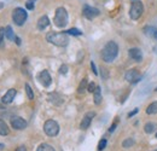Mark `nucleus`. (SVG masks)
Wrapping results in <instances>:
<instances>
[{
  "mask_svg": "<svg viewBox=\"0 0 157 151\" xmlns=\"http://www.w3.org/2000/svg\"><path fill=\"white\" fill-rule=\"evenodd\" d=\"M16 95H17V91H16L15 88H10V90L4 95V97L1 98V102H2L4 104H11V103L13 102Z\"/></svg>",
  "mask_w": 157,
  "mask_h": 151,
  "instance_id": "12",
  "label": "nucleus"
},
{
  "mask_svg": "<svg viewBox=\"0 0 157 151\" xmlns=\"http://www.w3.org/2000/svg\"><path fill=\"white\" fill-rule=\"evenodd\" d=\"M115 128H116V122H115V123H114V125L111 126V128L109 130V132H110V133H111V132H114V130H115Z\"/></svg>",
  "mask_w": 157,
  "mask_h": 151,
  "instance_id": "34",
  "label": "nucleus"
},
{
  "mask_svg": "<svg viewBox=\"0 0 157 151\" xmlns=\"http://www.w3.org/2000/svg\"><path fill=\"white\" fill-rule=\"evenodd\" d=\"M91 68H92V70H93V73H94L96 75H98V72H97V68H96V64H94L93 62H91Z\"/></svg>",
  "mask_w": 157,
  "mask_h": 151,
  "instance_id": "31",
  "label": "nucleus"
},
{
  "mask_svg": "<svg viewBox=\"0 0 157 151\" xmlns=\"http://www.w3.org/2000/svg\"><path fill=\"white\" fill-rule=\"evenodd\" d=\"M5 37L9 39V40H15V34H13V30H12V28L10 27V25H7L6 28H5Z\"/></svg>",
  "mask_w": 157,
  "mask_h": 151,
  "instance_id": "21",
  "label": "nucleus"
},
{
  "mask_svg": "<svg viewBox=\"0 0 157 151\" xmlns=\"http://www.w3.org/2000/svg\"><path fill=\"white\" fill-rule=\"evenodd\" d=\"M82 14H83V16L86 17L87 19H93L96 18L97 16H99V10L98 9H96V7H92V6H88V5H85L83 6V9H82Z\"/></svg>",
  "mask_w": 157,
  "mask_h": 151,
  "instance_id": "8",
  "label": "nucleus"
},
{
  "mask_svg": "<svg viewBox=\"0 0 157 151\" xmlns=\"http://www.w3.org/2000/svg\"><path fill=\"white\" fill-rule=\"evenodd\" d=\"M38 79H39L40 83H41L44 87H48V86L52 83V77H51L50 73H48L47 70L40 72V74L38 75Z\"/></svg>",
  "mask_w": 157,
  "mask_h": 151,
  "instance_id": "11",
  "label": "nucleus"
},
{
  "mask_svg": "<svg viewBox=\"0 0 157 151\" xmlns=\"http://www.w3.org/2000/svg\"><path fill=\"white\" fill-rule=\"evenodd\" d=\"M67 34H70V35H74V37H80V35H82V32L78 30V28H71V29L67 30Z\"/></svg>",
  "mask_w": 157,
  "mask_h": 151,
  "instance_id": "24",
  "label": "nucleus"
},
{
  "mask_svg": "<svg viewBox=\"0 0 157 151\" xmlns=\"http://www.w3.org/2000/svg\"><path fill=\"white\" fill-rule=\"evenodd\" d=\"M87 86H88L87 80H86V79H83V80L80 82V85H78V93H83V92H85V90H87Z\"/></svg>",
  "mask_w": 157,
  "mask_h": 151,
  "instance_id": "23",
  "label": "nucleus"
},
{
  "mask_svg": "<svg viewBox=\"0 0 157 151\" xmlns=\"http://www.w3.org/2000/svg\"><path fill=\"white\" fill-rule=\"evenodd\" d=\"M93 100H94V104L99 105L101 103V91H100V87L97 86L94 92H93Z\"/></svg>",
  "mask_w": 157,
  "mask_h": 151,
  "instance_id": "16",
  "label": "nucleus"
},
{
  "mask_svg": "<svg viewBox=\"0 0 157 151\" xmlns=\"http://www.w3.org/2000/svg\"><path fill=\"white\" fill-rule=\"evenodd\" d=\"M96 87H97V85H96L94 82H91V83H88V86H87V91L91 92V93H93L94 90H96Z\"/></svg>",
  "mask_w": 157,
  "mask_h": 151,
  "instance_id": "26",
  "label": "nucleus"
},
{
  "mask_svg": "<svg viewBox=\"0 0 157 151\" xmlns=\"http://www.w3.org/2000/svg\"><path fill=\"white\" fill-rule=\"evenodd\" d=\"M67 72H68V65L63 64V65L60 67V69H59V73H60V74H67Z\"/></svg>",
  "mask_w": 157,
  "mask_h": 151,
  "instance_id": "29",
  "label": "nucleus"
},
{
  "mask_svg": "<svg viewBox=\"0 0 157 151\" xmlns=\"http://www.w3.org/2000/svg\"><path fill=\"white\" fill-rule=\"evenodd\" d=\"M4 37H5V28L0 27V44L2 42V40H4Z\"/></svg>",
  "mask_w": 157,
  "mask_h": 151,
  "instance_id": "30",
  "label": "nucleus"
},
{
  "mask_svg": "<svg viewBox=\"0 0 157 151\" xmlns=\"http://www.w3.org/2000/svg\"><path fill=\"white\" fill-rule=\"evenodd\" d=\"M68 12L64 7H58L56 10V14H55V18H53V22L58 27V28H64L67 24H68Z\"/></svg>",
  "mask_w": 157,
  "mask_h": 151,
  "instance_id": "3",
  "label": "nucleus"
},
{
  "mask_svg": "<svg viewBox=\"0 0 157 151\" xmlns=\"http://www.w3.org/2000/svg\"><path fill=\"white\" fill-rule=\"evenodd\" d=\"M28 18V14L23 7H16L12 12V19L16 25H23Z\"/></svg>",
  "mask_w": 157,
  "mask_h": 151,
  "instance_id": "6",
  "label": "nucleus"
},
{
  "mask_svg": "<svg viewBox=\"0 0 157 151\" xmlns=\"http://www.w3.org/2000/svg\"><path fill=\"white\" fill-rule=\"evenodd\" d=\"M15 40H16V42H17V44H18V45H20V44H21L20 38H15Z\"/></svg>",
  "mask_w": 157,
  "mask_h": 151,
  "instance_id": "35",
  "label": "nucleus"
},
{
  "mask_svg": "<svg viewBox=\"0 0 157 151\" xmlns=\"http://www.w3.org/2000/svg\"><path fill=\"white\" fill-rule=\"evenodd\" d=\"M46 40L58 47H65L69 44V37L67 33H57V32H50L46 34Z\"/></svg>",
  "mask_w": 157,
  "mask_h": 151,
  "instance_id": "2",
  "label": "nucleus"
},
{
  "mask_svg": "<svg viewBox=\"0 0 157 151\" xmlns=\"http://www.w3.org/2000/svg\"><path fill=\"white\" fill-rule=\"evenodd\" d=\"M144 12V5L141 1L139 0H134L131 5V10H129V17L133 21H138L140 18V16Z\"/></svg>",
  "mask_w": 157,
  "mask_h": 151,
  "instance_id": "4",
  "label": "nucleus"
},
{
  "mask_svg": "<svg viewBox=\"0 0 157 151\" xmlns=\"http://www.w3.org/2000/svg\"><path fill=\"white\" fill-rule=\"evenodd\" d=\"M144 33H145L149 38H157V30H156V28H154V27L146 25V27L144 28Z\"/></svg>",
  "mask_w": 157,
  "mask_h": 151,
  "instance_id": "15",
  "label": "nucleus"
},
{
  "mask_svg": "<svg viewBox=\"0 0 157 151\" xmlns=\"http://www.w3.org/2000/svg\"><path fill=\"white\" fill-rule=\"evenodd\" d=\"M105 146H106V139H101V140L99 141L98 150H99V151H101L103 149H105Z\"/></svg>",
  "mask_w": 157,
  "mask_h": 151,
  "instance_id": "27",
  "label": "nucleus"
},
{
  "mask_svg": "<svg viewBox=\"0 0 157 151\" xmlns=\"http://www.w3.org/2000/svg\"><path fill=\"white\" fill-rule=\"evenodd\" d=\"M156 138H157V134H156Z\"/></svg>",
  "mask_w": 157,
  "mask_h": 151,
  "instance_id": "37",
  "label": "nucleus"
},
{
  "mask_svg": "<svg viewBox=\"0 0 157 151\" xmlns=\"http://www.w3.org/2000/svg\"><path fill=\"white\" fill-rule=\"evenodd\" d=\"M146 114L147 115H155L157 114V100L152 102L147 108H146Z\"/></svg>",
  "mask_w": 157,
  "mask_h": 151,
  "instance_id": "19",
  "label": "nucleus"
},
{
  "mask_svg": "<svg viewBox=\"0 0 157 151\" xmlns=\"http://www.w3.org/2000/svg\"><path fill=\"white\" fill-rule=\"evenodd\" d=\"M155 91H156V92H157V87H156V88H155Z\"/></svg>",
  "mask_w": 157,
  "mask_h": 151,
  "instance_id": "36",
  "label": "nucleus"
},
{
  "mask_svg": "<svg viewBox=\"0 0 157 151\" xmlns=\"http://www.w3.org/2000/svg\"><path fill=\"white\" fill-rule=\"evenodd\" d=\"M94 116H96V113H94V111H88V113L83 116V118L81 120L80 128H81L82 131H86V130L91 126V122H92V120H93Z\"/></svg>",
  "mask_w": 157,
  "mask_h": 151,
  "instance_id": "9",
  "label": "nucleus"
},
{
  "mask_svg": "<svg viewBox=\"0 0 157 151\" xmlns=\"http://www.w3.org/2000/svg\"><path fill=\"white\" fill-rule=\"evenodd\" d=\"M27 125H28L27 121L23 120L20 116H13V117L11 118V126H12L15 130H17V131L24 130V128L27 127Z\"/></svg>",
  "mask_w": 157,
  "mask_h": 151,
  "instance_id": "10",
  "label": "nucleus"
},
{
  "mask_svg": "<svg viewBox=\"0 0 157 151\" xmlns=\"http://www.w3.org/2000/svg\"><path fill=\"white\" fill-rule=\"evenodd\" d=\"M128 55H129V57H131L133 60H136V62H141V59H143L141 50L138 48V47H132V48H129Z\"/></svg>",
  "mask_w": 157,
  "mask_h": 151,
  "instance_id": "13",
  "label": "nucleus"
},
{
  "mask_svg": "<svg viewBox=\"0 0 157 151\" xmlns=\"http://www.w3.org/2000/svg\"><path fill=\"white\" fill-rule=\"evenodd\" d=\"M156 128H157V123H155V122H147L144 126V131H145V133H147V134L154 133L156 131Z\"/></svg>",
  "mask_w": 157,
  "mask_h": 151,
  "instance_id": "17",
  "label": "nucleus"
},
{
  "mask_svg": "<svg viewBox=\"0 0 157 151\" xmlns=\"http://www.w3.org/2000/svg\"><path fill=\"white\" fill-rule=\"evenodd\" d=\"M118 55V46L115 41H109L105 44V46L103 47L101 52H100V56L101 59L105 62V63H111L116 59V57Z\"/></svg>",
  "mask_w": 157,
  "mask_h": 151,
  "instance_id": "1",
  "label": "nucleus"
},
{
  "mask_svg": "<svg viewBox=\"0 0 157 151\" xmlns=\"http://www.w3.org/2000/svg\"><path fill=\"white\" fill-rule=\"evenodd\" d=\"M137 113H138V109H134L133 111H131V113L128 114V117H132V116H134V115H136Z\"/></svg>",
  "mask_w": 157,
  "mask_h": 151,
  "instance_id": "33",
  "label": "nucleus"
},
{
  "mask_svg": "<svg viewBox=\"0 0 157 151\" xmlns=\"http://www.w3.org/2000/svg\"><path fill=\"white\" fill-rule=\"evenodd\" d=\"M124 79H126V81L129 82V83H137L138 81H140L141 75H140V73L138 72L137 69H129V70L126 72Z\"/></svg>",
  "mask_w": 157,
  "mask_h": 151,
  "instance_id": "7",
  "label": "nucleus"
},
{
  "mask_svg": "<svg viewBox=\"0 0 157 151\" xmlns=\"http://www.w3.org/2000/svg\"><path fill=\"white\" fill-rule=\"evenodd\" d=\"M134 145V140L132 139V138H128V139H126V140H123L122 141V146L123 148H131V146H133Z\"/></svg>",
  "mask_w": 157,
  "mask_h": 151,
  "instance_id": "25",
  "label": "nucleus"
},
{
  "mask_svg": "<svg viewBox=\"0 0 157 151\" xmlns=\"http://www.w3.org/2000/svg\"><path fill=\"white\" fill-rule=\"evenodd\" d=\"M154 151H157V150H154Z\"/></svg>",
  "mask_w": 157,
  "mask_h": 151,
  "instance_id": "38",
  "label": "nucleus"
},
{
  "mask_svg": "<svg viewBox=\"0 0 157 151\" xmlns=\"http://www.w3.org/2000/svg\"><path fill=\"white\" fill-rule=\"evenodd\" d=\"M44 132L48 137H56L59 133V125L55 120H47L44 123Z\"/></svg>",
  "mask_w": 157,
  "mask_h": 151,
  "instance_id": "5",
  "label": "nucleus"
},
{
  "mask_svg": "<svg viewBox=\"0 0 157 151\" xmlns=\"http://www.w3.org/2000/svg\"><path fill=\"white\" fill-rule=\"evenodd\" d=\"M48 24H50V19L47 16H41L39 19H38V29L39 30H44L45 28H47L48 27Z\"/></svg>",
  "mask_w": 157,
  "mask_h": 151,
  "instance_id": "14",
  "label": "nucleus"
},
{
  "mask_svg": "<svg viewBox=\"0 0 157 151\" xmlns=\"http://www.w3.org/2000/svg\"><path fill=\"white\" fill-rule=\"evenodd\" d=\"M25 7H27L28 10H33V9H34V1H33V0H30V1H27V4H25Z\"/></svg>",
  "mask_w": 157,
  "mask_h": 151,
  "instance_id": "28",
  "label": "nucleus"
},
{
  "mask_svg": "<svg viewBox=\"0 0 157 151\" xmlns=\"http://www.w3.org/2000/svg\"><path fill=\"white\" fill-rule=\"evenodd\" d=\"M10 133V130H9V126L5 123V121H2V120H0V135H2V137H5V135H7Z\"/></svg>",
  "mask_w": 157,
  "mask_h": 151,
  "instance_id": "18",
  "label": "nucleus"
},
{
  "mask_svg": "<svg viewBox=\"0 0 157 151\" xmlns=\"http://www.w3.org/2000/svg\"><path fill=\"white\" fill-rule=\"evenodd\" d=\"M36 151H56V150H55V148L51 146L50 144H47V143H42V144H40L39 146H38Z\"/></svg>",
  "mask_w": 157,
  "mask_h": 151,
  "instance_id": "20",
  "label": "nucleus"
},
{
  "mask_svg": "<svg viewBox=\"0 0 157 151\" xmlns=\"http://www.w3.org/2000/svg\"><path fill=\"white\" fill-rule=\"evenodd\" d=\"M15 151H27V148H25L24 145H20V146H18Z\"/></svg>",
  "mask_w": 157,
  "mask_h": 151,
  "instance_id": "32",
  "label": "nucleus"
},
{
  "mask_svg": "<svg viewBox=\"0 0 157 151\" xmlns=\"http://www.w3.org/2000/svg\"><path fill=\"white\" fill-rule=\"evenodd\" d=\"M24 88H25L27 97H28L30 100H32V99H34V92H33V90H32L30 85H29V83H25V85H24Z\"/></svg>",
  "mask_w": 157,
  "mask_h": 151,
  "instance_id": "22",
  "label": "nucleus"
}]
</instances>
